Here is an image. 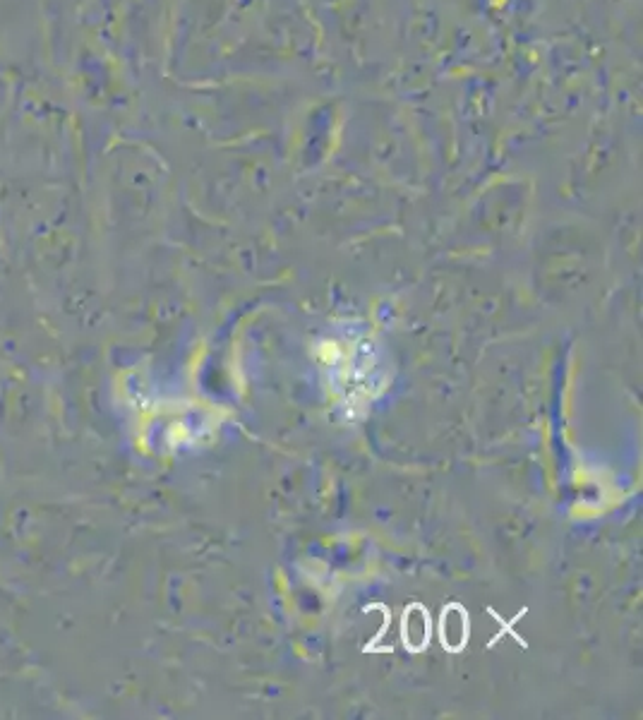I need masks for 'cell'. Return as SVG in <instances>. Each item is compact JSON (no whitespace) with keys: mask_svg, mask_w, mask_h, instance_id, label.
Returning <instances> with one entry per match:
<instances>
[{"mask_svg":"<svg viewBox=\"0 0 643 720\" xmlns=\"http://www.w3.org/2000/svg\"><path fill=\"white\" fill-rule=\"evenodd\" d=\"M468 632H471V620L461 603L444 605L440 617V641L447 651L459 653L468 644Z\"/></svg>","mask_w":643,"mask_h":720,"instance_id":"obj_1","label":"cell"},{"mask_svg":"<svg viewBox=\"0 0 643 720\" xmlns=\"http://www.w3.org/2000/svg\"><path fill=\"white\" fill-rule=\"evenodd\" d=\"M432 634V622L428 610L420 603L408 605L404 612V620H401V641L411 653L425 651V646L430 644Z\"/></svg>","mask_w":643,"mask_h":720,"instance_id":"obj_2","label":"cell"}]
</instances>
